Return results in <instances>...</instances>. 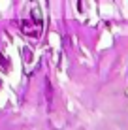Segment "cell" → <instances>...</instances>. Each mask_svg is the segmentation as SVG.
Wrapping results in <instances>:
<instances>
[{
    "label": "cell",
    "mask_w": 128,
    "mask_h": 130,
    "mask_svg": "<svg viewBox=\"0 0 128 130\" xmlns=\"http://www.w3.org/2000/svg\"><path fill=\"white\" fill-rule=\"evenodd\" d=\"M21 30H23V34H25V36L38 40V38H40V34H42V23H40V21L25 19L23 23H21Z\"/></svg>",
    "instance_id": "1"
}]
</instances>
